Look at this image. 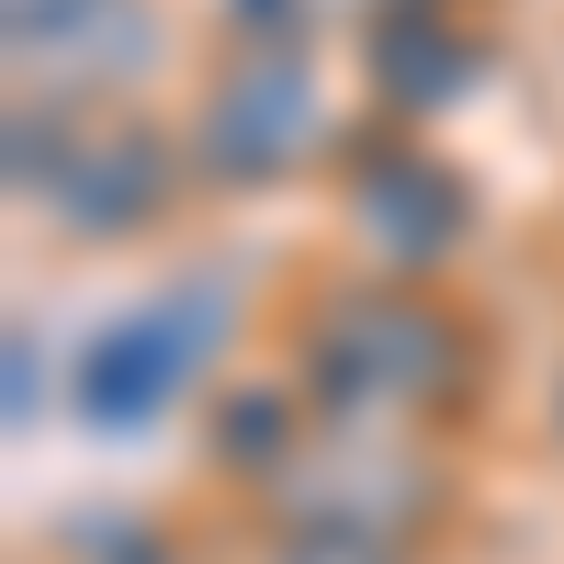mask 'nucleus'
Wrapping results in <instances>:
<instances>
[{
  "label": "nucleus",
  "mask_w": 564,
  "mask_h": 564,
  "mask_svg": "<svg viewBox=\"0 0 564 564\" xmlns=\"http://www.w3.org/2000/svg\"><path fill=\"white\" fill-rule=\"evenodd\" d=\"M305 384L339 417H395V430H430V417L475 384V350L463 327L406 294V282H361V294H327L305 316Z\"/></svg>",
  "instance_id": "obj_1"
},
{
  "label": "nucleus",
  "mask_w": 564,
  "mask_h": 564,
  "mask_svg": "<svg viewBox=\"0 0 564 564\" xmlns=\"http://www.w3.org/2000/svg\"><path fill=\"white\" fill-rule=\"evenodd\" d=\"M271 508H282V531L406 542V531L441 508V463H430L417 430H395V417H339V406H316V430L282 452V475H271Z\"/></svg>",
  "instance_id": "obj_2"
},
{
  "label": "nucleus",
  "mask_w": 564,
  "mask_h": 564,
  "mask_svg": "<svg viewBox=\"0 0 564 564\" xmlns=\"http://www.w3.org/2000/svg\"><path fill=\"white\" fill-rule=\"evenodd\" d=\"M316 148H327V90H316L305 34H249V57H226V79L204 90V124H193L204 181L260 193V181H294Z\"/></svg>",
  "instance_id": "obj_3"
},
{
  "label": "nucleus",
  "mask_w": 564,
  "mask_h": 564,
  "mask_svg": "<svg viewBox=\"0 0 564 564\" xmlns=\"http://www.w3.org/2000/svg\"><path fill=\"white\" fill-rule=\"evenodd\" d=\"M215 316H226L215 282H181L170 305L113 316L102 339L79 350V417H90V430H148V417L193 384V361L215 350Z\"/></svg>",
  "instance_id": "obj_4"
},
{
  "label": "nucleus",
  "mask_w": 564,
  "mask_h": 564,
  "mask_svg": "<svg viewBox=\"0 0 564 564\" xmlns=\"http://www.w3.org/2000/svg\"><path fill=\"white\" fill-rule=\"evenodd\" d=\"M350 249L384 271V282H417L463 249V181L430 159V148H372L350 170Z\"/></svg>",
  "instance_id": "obj_5"
},
{
  "label": "nucleus",
  "mask_w": 564,
  "mask_h": 564,
  "mask_svg": "<svg viewBox=\"0 0 564 564\" xmlns=\"http://www.w3.org/2000/svg\"><path fill=\"white\" fill-rule=\"evenodd\" d=\"M45 204H57V226H79V238H124V226H148L170 204V148L135 135V124H90Z\"/></svg>",
  "instance_id": "obj_6"
},
{
  "label": "nucleus",
  "mask_w": 564,
  "mask_h": 564,
  "mask_svg": "<svg viewBox=\"0 0 564 564\" xmlns=\"http://www.w3.org/2000/svg\"><path fill=\"white\" fill-rule=\"evenodd\" d=\"M463 79H486V45L463 34L441 0H395V12L372 23V90H384L395 113H441Z\"/></svg>",
  "instance_id": "obj_7"
},
{
  "label": "nucleus",
  "mask_w": 564,
  "mask_h": 564,
  "mask_svg": "<svg viewBox=\"0 0 564 564\" xmlns=\"http://www.w3.org/2000/svg\"><path fill=\"white\" fill-rule=\"evenodd\" d=\"M305 441V406H294V384H226L215 395V463H238V475H282V452Z\"/></svg>",
  "instance_id": "obj_8"
},
{
  "label": "nucleus",
  "mask_w": 564,
  "mask_h": 564,
  "mask_svg": "<svg viewBox=\"0 0 564 564\" xmlns=\"http://www.w3.org/2000/svg\"><path fill=\"white\" fill-rule=\"evenodd\" d=\"M271 564H395V542H339V531H282Z\"/></svg>",
  "instance_id": "obj_9"
},
{
  "label": "nucleus",
  "mask_w": 564,
  "mask_h": 564,
  "mask_svg": "<svg viewBox=\"0 0 564 564\" xmlns=\"http://www.w3.org/2000/svg\"><path fill=\"white\" fill-rule=\"evenodd\" d=\"M34 406H45V339L12 327V430H34Z\"/></svg>",
  "instance_id": "obj_10"
},
{
  "label": "nucleus",
  "mask_w": 564,
  "mask_h": 564,
  "mask_svg": "<svg viewBox=\"0 0 564 564\" xmlns=\"http://www.w3.org/2000/svg\"><path fill=\"white\" fill-rule=\"evenodd\" d=\"M68 0H12V34H34V23H57Z\"/></svg>",
  "instance_id": "obj_11"
},
{
  "label": "nucleus",
  "mask_w": 564,
  "mask_h": 564,
  "mask_svg": "<svg viewBox=\"0 0 564 564\" xmlns=\"http://www.w3.org/2000/svg\"><path fill=\"white\" fill-rule=\"evenodd\" d=\"M148 564H170V553H148Z\"/></svg>",
  "instance_id": "obj_12"
},
{
  "label": "nucleus",
  "mask_w": 564,
  "mask_h": 564,
  "mask_svg": "<svg viewBox=\"0 0 564 564\" xmlns=\"http://www.w3.org/2000/svg\"><path fill=\"white\" fill-rule=\"evenodd\" d=\"M553 417H564V406H553Z\"/></svg>",
  "instance_id": "obj_13"
}]
</instances>
